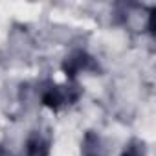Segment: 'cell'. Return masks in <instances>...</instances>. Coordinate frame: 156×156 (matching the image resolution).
Masks as SVG:
<instances>
[{"label": "cell", "instance_id": "obj_1", "mask_svg": "<svg viewBox=\"0 0 156 156\" xmlns=\"http://www.w3.org/2000/svg\"><path fill=\"white\" fill-rule=\"evenodd\" d=\"M28 156H48V147L35 138L28 143Z\"/></svg>", "mask_w": 156, "mask_h": 156}, {"label": "cell", "instance_id": "obj_2", "mask_svg": "<svg viewBox=\"0 0 156 156\" xmlns=\"http://www.w3.org/2000/svg\"><path fill=\"white\" fill-rule=\"evenodd\" d=\"M42 101H44V105H48V107L55 108V107H59V103L62 101V96H61V92H59V90L51 88V90H48V92L44 94Z\"/></svg>", "mask_w": 156, "mask_h": 156}, {"label": "cell", "instance_id": "obj_3", "mask_svg": "<svg viewBox=\"0 0 156 156\" xmlns=\"http://www.w3.org/2000/svg\"><path fill=\"white\" fill-rule=\"evenodd\" d=\"M123 156H138V151H136V149H127Z\"/></svg>", "mask_w": 156, "mask_h": 156}]
</instances>
